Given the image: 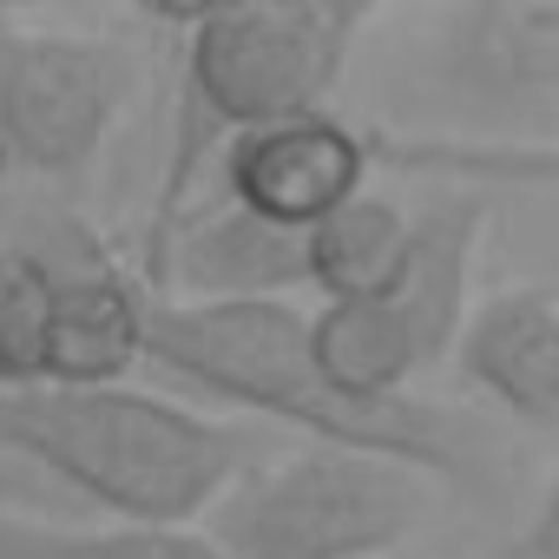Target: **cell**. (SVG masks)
Listing matches in <instances>:
<instances>
[{"label":"cell","instance_id":"5","mask_svg":"<svg viewBox=\"0 0 559 559\" xmlns=\"http://www.w3.org/2000/svg\"><path fill=\"white\" fill-rule=\"evenodd\" d=\"M132 99V53L93 34L0 14V158L40 185H80Z\"/></svg>","mask_w":559,"mask_h":559},{"label":"cell","instance_id":"15","mask_svg":"<svg viewBox=\"0 0 559 559\" xmlns=\"http://www.w3.org/2000/svg\"><path fill=\"white\" fill-rule=\"evenodd\" d=\"M47 362V276L27 250L0 243V395L40 389Z\"/></svg>","mask_w":559,"mask_h":559},{"label":"cell","instance_id":"12","mask_svg":"<svg viewBox=\"0 0 559 559\" xmlns=\"http://www.w3.org/2000/svg\"><path fill=\"white\" fill-rule=\"evenodd\" d=\"M304 336H310L317 376L356 408L408 402L415 376H428V356H421L408 317L389 297H376V304H317V310H304Z\"/></svg>","mask_w":559,"mask_h":559},{"label":"cell","instance_id":"7","mask_svg":"<svg viewBox=\"0 0 559 559\" xmlns=\"http://www.w3.org/2000/svg\"><path fill=\"white\" fill-rule=\"evenodd\" d=\"M441 86L461 99V119L493 132L533 126V145H552L559 112V8L552 0H474L441 21Z\"/></svg>","mask_w":559,"mask_h":559},{"label":"cell","instance_id":"8","mask_svg":"<svg viewBox=\"0 0 559 559\" xmlns=\"http://www.w3.org/2000/svg\"><path fill=\"white\" fill-rule=\"evenodd\" d=\"M369 171H376L369 165V132H356L336 112H304V119L263 126V132H243L237 145H224L211 185H217L224 204L304 237L336 204L369 191Z\"/></svg>","mask_w":559,"mask_h":559},{"label":"cell","instance_id":"11","mask_svg":"<svg viewBox=\"0 0 559 559\" xmlns=\"http://www.w3.org/2000/svg\"><path fill=\"white\" fill-rule=\"evenodd\" d=\"M480 204L448 191V198H428L421 211H408V243H402V276L389 304L408 317L428 369L448 362L461 323H467V284H474V257H480Z\"/></svg>","mask_w":559,"mask_h":559},{"label":"cell","instance_id":"16","mask_svg":"<svg viewBox=\"0 0 559 559\" xmlns=\"http://www.w3.org/2000/svg\"><path fill=\"white\" fill-rule=\"evenodd\" d=\"M27 500H40V480L21 467H0V513H21Z\"/></svg>","mask_w":559,"mask_h":559},{"label":"cell","instance_id":"9","mask_svg":"<svg viewBox=\"0 0 559 559\" xmlns=\"http://www.w3.org/2000/svg\"><path fill=\"white\" fill-rule=\"evenodd\" d=\"M152 304H297L304 290V237L276 230L217 191L165 237L145 270Z\"/></svg>","mask_w":559,"mask_h":559},{"label":"cell","instance_id":"1","mask_svg":"<svg viewBox=\"0 0 559 559\" xmlns=\"http://www.w3.org/2000/svg\"><path fill=\"white\" fill-rule=\"evenodd\" d=\"M178 34V80L165 119L158 191L145 217V270L165 237L204 204L224 145L243 132L284 126L304 112H330L336 80L349 73L356 34L369 8H330V0H243V8H198L165 14ZM145 284V276H139Z\"/></svg>","mask_w":559,"mask_h":559},{"label":"cell","instance_id":"4","mask_svg":"<svg viewBox=\"0 0 559 559\" xmlns=\"http://www.w3.org/2000/svg\"><path fill=\"white\" fill-rule=\"evenodd\" d=\"M428 513V480L349 448H310L250 461L237 487L204 513L224 559H389Z\"/></svg>","mask_w":559,"mask_h":559},{"label":"cell","instance_id":"13","mask_svg":"<svg viewBox=\"0 0 559 559\" xmlns=\"http://www.w3.org/2000/svg\"><path fill=\"white\" fill-rule=\"evenodd\" d=\"M402 243H408V204L369 185L304 230V290H317L323 304H376L402 276Z\"/></svg>","mask_w":559,"mask_h":559},{"label":"cell","instance_id":"3","mask_svg":"<svg viewBox=\"0 0 559 559\" xmlns=\"http://www.w3.org/2000/svg\"><path fill=\"white\" fill-rule=\"evenodd\" d=\"M145 362L165 369L171 382L211 395L217 408L257 415L270 428H290L310 448H349V454H382L421 480H467L474 448L454 428V415L428 402H389V408H356L343 402L304 336L297 304H152L145 323Z\"/></svg>","mask_w":559,"mask_h":559},{"label":"cell","instance_id":"6","mask_svg":"<svg viewBox=\"0 0 559 559\" xmlns=\"http://www.w3.org/2000/svg\"><path fill=\"white\" fill-rule=\"evenodd\" d=\"M14 250H27L47 276V362L40 389H119L145 369L152 290L106 250V237L73 217H34Z\"/></svg>","mask_w":559,"mask_h":559},{"label":"cell","instance_id":"10","mask_svg":"<svg viewBox=\"0 0 559 559\" xmlns=\"http://www.w3.org/2000/svg\"><path fill=\"white\" fill-rule=\"evenodd\" d=\"M454 376L493 402L526 435L559 428V297L552 284H513L487 304H467V323L448 349Z\"/></svg>","mask_w":559,"mask_h":559},{"label":"cell","instance_id":"2","mask_svg":"<svg viewBox=\"0 0 559 559\" xmlns=\"http://www.w3.org/2000/svg\"><path fill=\"white\" fill-rule=\"evenodd\" d=\"M250 461H263L250 428L139 382L0 395V467L86 500L99 520L204 526V513L237 487Z\"/></svg>","mask_w":559,"mask_h":559},{"label":"cell","instance_id":"14","mask_svg":"<svg viewBox=\"0 0 559 559\" xmlns=\"http://www.w3.org/2000/svg\"><path fill=\"white\" fill-rule=\"evenodd\" d=\"M0 559H224L204 526H73V520H21L0 513Z\"/></svg>","mask_w":559,"mask_h":559}]
</instances>
